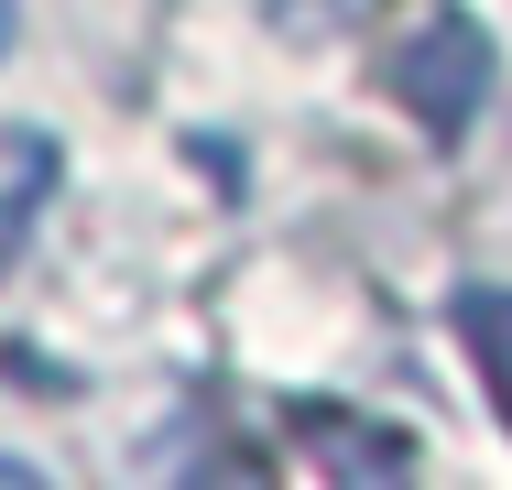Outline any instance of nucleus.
<instances>
[{
	"mask_svg": "<svg viewBox=\"0 0 512 490\" xmlns=\"http://www.w3.org/2000/svg\"><path fill=\"white\" fill-rule=\"evenodd\" d=\"M447 327L469 338V360H480V392H491V414L512 425V284H458Z\"/></svg>",
	"mask_w": 512,
	"mask_h": 490,
	"instance_id": "f03ea898",
	"label": "nucleus"
},
{
	"mask_svg": "<svg viewBox=\"0 0 512 490\" xmlns=\"http://www.w3.org/2000/svg\"><path fill=\"white\" fill-rule=\"evenodd\" d=\"M0 55H11V0H0Z\"/></svg>",
	"mask_w": 512,
	"mask_h": 490,
	"instance_id": "20e7f679",
	"label": "nucleus"
},
{
	"mask_svg": "<svg viewBox=\"0 0 512 490\" xmlns=\"http://www.w3.org/2000/svg\"><path fill=\"white\" fill-rule=\"evenodd\" d=\"M382 77H393V98L414 109L425 142H469L491 88H502V44H491V22L469 0H414V22L382 55Z\"/></svg>",
	"mask_w": 512,
	"mask_h": 490,
	"instance_id": "f257e3e1",
	"label": "nucleus"
},
{
	"mask_svg": "<svg viewBox=\"0 0 512 490\" xmlns=\"http://www.w3.org/2000/svg\"><path fill=\"white\" fill-rule=\"evenodd\" d=\"M284 11H306V0H284Z\"/></svg>",
	"mask_w": 512,
	"mask_h": 490,
	"instance_id": "39448f33",
	"label": "nucleus"
},
{
	"mask_svg": "<svg viewBox=\"0 0 512 490\" xmlns=\"http://www.w3.org/2000/svg\"><path fill=\"white\" fill-rule=\"evenodd\" d=\"M44 186H55V142H44V131H11V186H0V262H11V240L33 229Z\"/></svg>",
	"mask_w": 512,
	"mask_h": 490,
	"instance_id": "7ed1b4c3",
	"label": "nucleus"
}]
</instances>
